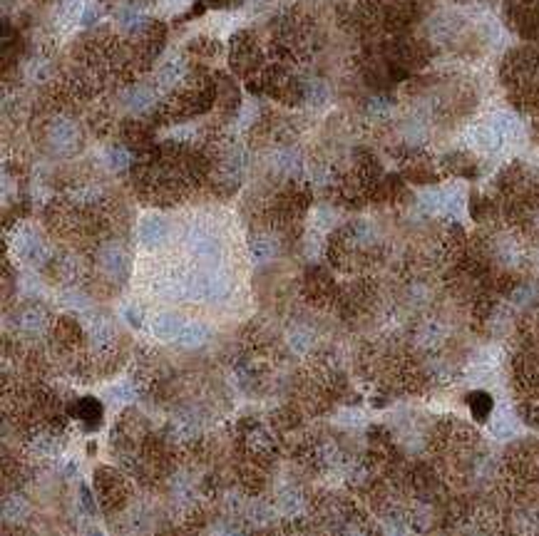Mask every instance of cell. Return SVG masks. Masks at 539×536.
<instances>
[{
	"label": "cell",
	"instance_id": "obj_1",
	"mask_svg": "<svg viewBox=\"0 0 539 536\" xmlns=\"http://www.w3.org/2000/svg\"><path fill=\"white\" fill-rule=\"evenodd\" d=\"M50 145L55 147L57 152H70L78 147L80 142V134H78V127H75L70 119L65 117H55L50 124Z\"/></svg>",
	"mask_w": 539,
	"mask_h": 536
},
{
	"label": "cell",
	"instance_id": "obj_2",
	"mask_svg": "<svg viewBox=\"0 0 539 536\" xmlns=\"http://www.w3.org/2000/svg\"><path fill=\"white\" fill-rule=\"evenodd\" d=\"M99 266L102 271L109 276V279H125L127 271H130V261H127V253L119 246H107L102 253H99Z\"/></svg>",
	"mask_w": 539,
	"mask_h": 536
},
{
	"label": "cell",
	"instance_id": "obj_3",
	"mask_svg": "<svg viewBox=\"0 0 539 536\" xmlns=\"http://www.w3.org/2000/svg\"><path fill=\"white\" fill-rule=\"evenodd\" d=\"M184 80H187V62H184L182 57H174V60H166L164 65L159 67L155 83L157 87L162 90H171L179 83H184Z\"/></svg>",
	"mask_w": 539,
	"mask_h": 536
},
{
	"label": "cell",
	"instance_id": "obj_4",
	"mask_svg": "<svg viewBox=\"0 0 539 536\" xmlns=\"http://www.w3.org/2000/svg\"><path fill=\"white\" fill-rule=\"evenodd\" d=\"M122 104H125V109H130L132 114H145L150 112L152 104H155V92H152V87H147V85H135V87L122 97Z\"/></svg>",
	"mask_w": 539,
	"mask_h": 536
},
{
	"label": "cell",
	"instance_id": "obj_5",
	"mask_svg": "<svg viewBox=\"0 0 539 536\" xmlns=\"http://www.w3.org/2000/svg\"><path fill=\"white\" fill-rule=\"evenodd\" d=\"M140 238L145 246H159L166 238V224L159 217H147L140 224Z\"/></svg>",
	"mask_w": 539,
	"mask_h": 536
},
{
	"label": "cell",
	"instance_id": "obj_6",
	"mask_svg": "<svg viewBox=\"0 0 539 536\" xmlns=\"http://www.w3.org/2000/svg\"><path fill=\"white\" fill-rule=\"evenodd\" d=\"M152 328H155V333L159 335V338H179L184 323L176 318V315L162 313V315H157V318L152 320Z\"/></svg>",
	"mask_w": 539,
	"mask_h": 536
},
{
	"label": "cell",
	"instance_id": "obj_7",
	"mask_svg": "<svg viewBox=\"0 0 539 536\" xmlns=\"http://www.w3.org/2000/svg\"><path fill=\"white\" fill-rule=\"evenodd\" d=\"M28 511H30V506H28L20 497H8L6 504H3V516H6L8 524H18V521H23L28 516Z\"/></svg>",
	"mask_w": 539,
	"mask_h": 536
},
{
	"label": "cell",
	"instance_id": "obj_8",
	"mask_svg": "<svg viewBox=\"0 0 539 536\" xmlns=\"http://www.w3.org/2000/svg\"><path fill=\"white\" fill-rule=\"evenodd\" d=\"M176 341L182 343V346H187V348H197V346H202V343L207 341V328L199 325V323H189V325H184L182 328V333H179Z\"/></svg>",
	"mask_w": 539,
	"mask_h": 536
},
{
	"label": "cell",
	"instance_id": "obj_9",
	"mask_svg": "<svg viewBox=\"0 0 539 536\" xmlns=\"http://www.w3.org/2000/svg\"><path fill=\"white\" fill-rule=\"evenodd\" d=\"M78 413H80V420L87 425H97L102 420V405H99L95 397H83L78 405Z\"/></svg>",
	"mask_w": 539,
	"mask_h": 536
},
{
	"label": "cell",
	"instance_id": "obj_10",
	"mask_svg": "<svg viewBox=\"0 0 539 536\" xmlns=\"http://www.w3.org/2000/svg\"><path fill=\"white\" fill-rule=\"evenodd\" d=\"M326 85L318 80H303V102L306 104H321L326 102Z\"/></svg>",
	"mask_w": 539,
	"mask_h": 536
},
{
	"label": "cell",
	"instance_id": "obj_11",
	"mask_svg": "<svg viewBox=\"0 0 539 536\" xmlns=\"http://www.w3.org/2000/svg\"><path fill=\"white\" fill-rule=\"evenodd\" d=\"M470 408L475 418L485 420L490 415V410H492V397H490L487 392H475V395L470 397Z\"/></svg>",
	"mask_w": 539,
	"mask_h": 536
},
{
	"label": "cell",
	"instance_id": "obj_12",
	"mask_svg": "<svg viewBox=\"0 0 539 536\" xmlns=\"http://www.w3.org/2000/svg\"><path fill=\"white\" fill-rule=\"evenodd\" d=\"M130 162H132L130 152L122 150V147H114V150H109V152H107V164L112 166L114 171L127 169V166H130Z\"/></svg>",
	"mask_w": 539,
	"mask_h": 536
},
{
	"label": "cell",
	"instance_id": "obj_13",
	"mask_svg": "<svg viewBox=\"0 0 539 536\" xmlns=\"http://www.w3.org/2000/svg\"><path fill=\"white\" fill-rule=\"evenodd\" d=\"M212 536H246V534L241 531V526H236V524H219V526H214Z\"/></svg>",
	"mask_w": 539,
	"mask_h": 536
}]
</instances>
